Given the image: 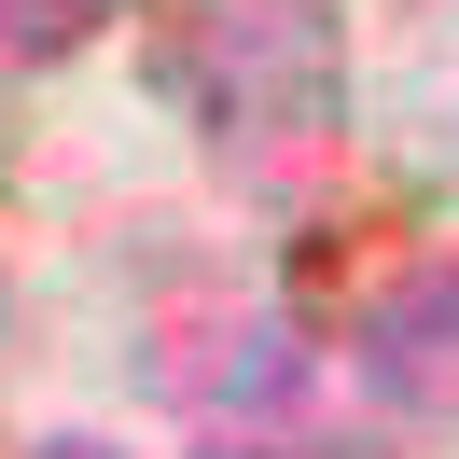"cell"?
<instances>
[{
    "label": "cell",
    "instance_id": "cell-7",
    "mask_svg": "<svg viewBox=\"0 0 459 459\" xmlns=\"http://www.w3.org/2000/svg\"><path fill=\"white\" fill-rule=\"evenodd\" d=\"M29 459H126V446H112V431H42Z\"/></svg>",
    "mask_w": 459,
    "mask_h": 459
},
{
    "label": "cell",
    "instance_id": "cell-2",
    "mask_svg": "<svg viewBox=\"0 0 459 459\" xmlns=\"http://www.w3.org/2000/svg\"><path fill=\"white\" fill-rule=\"evenodd\" d=\"M348 362H362V390L403 431H459V251L376 279L362 320H348Z\"/></svg>",
    "mask_w": 459,
    "mask_h": 459
},
{
    "label": "cell",
    "instance_id": "cell-5",
    "mask_svg": "<svg viewBox=\"0 0 459 459\" xmlns=\"http://www.w3.org/2000/svg\"><path fill=\"white\" fill-rule=\"evenodd\" d=\"M195 459H403L390 446V418H348V403H279V418H209L195 431Z\"/></svg>",
    "mask_w": 459,
    "mask_h": 459
},
{
    "label": "cell",
    "instance_id": "cell-6",
    "mask_svg": "<svg viewBox=\"0 0 459 459\" xmlns=\"http://www.w3.org/2000/svg\"><path fill=\"white\" fill-rule=\"evenodd\" d=\"M112 14H126V0H0V70H56V56H84Z\"/></svg>",
    "mask_w": 459,
    "mask_h": 459
},
{
    "label": "cell",
    "instance_id": "cell-4",
    "mask_svg": "<svg viewBox=\"0 0 459 459\" xmlns=\"http://www.w3.org/2000/svg\"><path fill=\"white\" fill-rule=\"evenodd\" d=\"M362 112H376V140H390L418 181L459 195V0H403V14H390Z\"/></svg>",
    "mask_w": 459,
    "mask_h": 459
},
{
    "label": "cell",
    "instance_id": "cell-1",
    "mask_svg": "<svg viewBox=\"0 0 459 459\" xmlns=\"http://www.w3.org/2000/svg\"><path fill=\"white\" fill-rule=\"evenodd\" d=\"M181 98L237 195L307 209L348 168V14L334 0H209L181 42Z\"/></svg>",
    "mask_w": 459,
    "mask_h": 459
},
{
    "label": "cell",
    "instance_id": "cell-8",
    "mask_svg": "<svg viewBox=\"0 0 459 459\" xmlns=\"http://www.w3.org/2000/svg\"><path fill=\"white\" fill-rule=\"evenodd\" d=\"M0 320H14V292H0Z\"/></svg>",
    "mask_w": 459,
    "mask_h": 459
},
{
    "label": "cell",
    "instance_id": "cell-3",
    "mask_svg": "<svg viewBox=\"0 0 459 459\" xmlns=\"http://www.w3.org/2000/svg\"><path fill=\"white\" fill-rule=\"evenodd\" d=\"M153 390H168L195 431L209 418H279V403L320 390V348H307L292 307H209L181 348H153Z\"/></svg>",
    "mask_w": 459,
    "mask_h": 459
}]
</instances>
